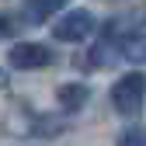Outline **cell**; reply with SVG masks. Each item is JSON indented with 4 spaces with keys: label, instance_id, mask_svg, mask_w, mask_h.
<instances>
[{
    "label": "cell",
    "instance_id": "cell-8",
    "mask_svg": "<svg viewBox=\"0 0 146 146\" xmlns=\"http://www.w3.org/2000/svg\"><path fill=\"white\" fill-rule=\"evenodd\" d=\"M14 28H17V21H14L7 11H0V38H11V35H14Z\"/></svg>",
    "mask_w": 146,
    "mask_h": 146
},
{
    "label": "cell",
    "instance_id": "cell-1",
    "mask_svg": "<svg viewBox=\"0 0 146 146\" xmlns=\"http://www.w3.org/2000/svg\"><path fill=\"white\" fill-rule=\"evenodd\" d=\"M143 101H146V73L143 70H132V73H125V77L115 80L111 87V104H115V111L125 115V118H132L143 111Z\"/></svg>",
    "mask_w": 146,
    "mask_h": 146
},
{
    "label": "cell",
    "instance_id": "cell-7",
    "mask_svg": "<svg viewBox=\"0 0 146 146\" xmlns=\"http://www.w3.org/2000/svg\"><path fill=\"white\" fill-rule=\"evenodd\" d=\"M115 146H146V132H139V129H125V132L118 136Z\"/></svg>",
    "mask_w": 146,
    "mask_h": 146
},
{
    "label": "cell",
    "instance_id": "cell-2",
    "mask_svg": "<svg viewBox=\"0 0 146 146\" xmlns=\"http://www.w3.org/2000/svg\"><path fill=\"white\" fill-rule=\"evenodd\" d=\"M94 28H98V17L90 11H84V7H77V11H66L52 25V38L56 42H84Z\"/></svg>",
    "mask_w": 146,
    "mask_h": 146
},
{
    "label": "cell",
    "instance_id": "cell-5",
    "mask_svg": "<svg viewBox=\"0 0 146 146\" xmlns=\"http://www.w3.org/2000/svg\"><path fill=\"white\" fill-rule=\"evenodd\" d=\"M66 4H70V0H25V4H21V14H25L28 25H42L56 11H63Z\"/></svg>",
    "mask_w": 146,
    "mask_h": 146
},
{
    "label": "cell",
    "instance_id": "cell-3",
    "mask_svg": "<svg viewBox=\"0 0 146 146\" xmlns=\"http://www.w3.org/2000/svg\"><path fill=\"white\" fill-rule=\"evenodd\" d=\"M52 59H56V52L45 49L42 42H17V45L7 52V63H11L14 70H42V66H49Z\"/></svg>",
    "mask_w": 146,
    "mask_h": 146
},
{
    "label": "cell",
    "instance_id": "cell-4",
    "mask_svg": "<svg viewBox=\"0 0 146 146\" xmlns=\"http://www.w3.org/2000/svg\"><path fill=\"white\" fill-rule=\"evenodd\" d=\"M56 101H59L63 111H80L90 101V87L87 84H59L56 87Z\"/></svg>",
    "mask_w": 146,
    "mask_h": 146
},
{
    "label": "cell",
    "instance_id": "cell-6",
    "mask_svg": "<svg viewBox=\"0 0 146 146\" xmlns=\"http://www.w3.org/2000/svg\"><path fill=\"white\" fill-rule=\"evenodd\" d=\"M122 56L132 59V63H146V35L129 38V42H125V49H122Z\"/></svg>",
    "mask_w": 146,
    "mask_h": 146
}]
</instances>
